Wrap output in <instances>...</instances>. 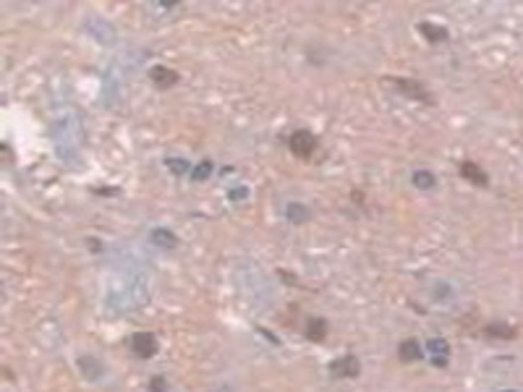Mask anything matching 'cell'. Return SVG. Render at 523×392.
Here are the masks:
<instances>
[{"label":"cell","instance_id":"obj_5","mask_svg":"<svg viewBox=\"0 0 523 392\" xmlns=\"http://www.w3.org/2000/svg\"><path fill=\"white\" fill-rule=\"evenodd\" d=\"M395 86H398V89H403L405 94L416 97V100H429V94L424 91V86H421V84H416V81H408V78H395Z\"/></svg>","mask_w":523,"mask_h":392},{"label":"cell","instance_id":"obj_3","mask_svg":"<svg viewBox=\"0 0 523 392\" xmlns=\"http://www.w3.org/2000/svg\"><path fill=\"white\" fill-rule=\"evenodd\" d=\"M332 374L335 376H356L359 374V361L353 356H343L332 363Z\"/></svg>","mask_w":523,"mask_h":392},{"label":"cell","instance_id":"obj_11","mask_svg":"<svg viewBox=\"0 0 523 392\" xmlns=\"http://www.w3.org/2000/svg\"><path fill=\"white\" fill-rule=\"evenodd\" d=\"M78 366H81V369H86V376H92V379H97V376H100V371H102V366H100L95 358H89V356L78 361Z\"/></svg>","mask_w":523,"mask_h":392},{"label":"cell","instance_id":"obj_2","mask_svg":"<svg viewBox=\"0 0 523 392\" xmlns=\"http://www.w3.org/2000/svg\"><path fill=\"white\" fill-rule=\"evenodd\" d=\"M314 147H317V139H314V134H309V131H296L291 136V149L298 157H309L314 152Z\"/></svg>","mask_w":523,"mask_h":392},{"label":"cell","instance_id":"obj_17","mask_svg":"<svg viewBox=\"0 0 523 392\" xmlns=\"http://www.w3.org/2000/svg\"><path fill=\"white\" fill-rule=\"evenodd\" d=\"M230 196H233V199H243V196H246V191H241V188H238V191H233Z\"/></svg>","mask_w":523,"mask_h":392},{"label":"cell","instance_id":"obj_1","mask_svg":"<svg viewBox=\"0 0 523 392\" xmlns=\"http://www.w3.org/2000/svg\"><path fill=\"white\" fill-rule=\"evenodd\" d=\"M131 350H134L139 358L154 356V353H157V340H154V335H149V332H136L134 337H131Z\"/></svg>","mask_w":523,"mask_h":392},{"label":"cell","instance_id":"obj_16","mask_svg":"<svg viewBox=\"0 0 523 392\" xmlns=\"http://www.w3.org/2000/svg\"><path fill=\"white\" fill-rule=\"evenodd\" d=\"M167 165L173 167V173H178V175H181V173H186V170H189V165H183V160H170Z\"/></svg>","mask_w":523,"mask_h":392},{"label":"cell","instance_id":"obj_9","mask_svg":"<svg viewBox=\"0 0 523 392\" xmlns=\"http://www.w3.org/2000/svg\"><path fill=\"white\" fill-rule=\"evenodd\" d=\"M285 215H288V220H291L293 225H298V222H306L309 220V209L304 204H291Z\"/></svg>","mask_w":523,"mask_h":392},{"label":"cell","instance_id":"obj_12","mask_svg":"<svg viewBox=\"0 0 523 392\" xmlns=\"http://www.w3.org/2000/svg\"><path fill=\"white\" fill-rule=\"evenodd\" d=\"M424 34H429V39L431 42H437V39H445V29H440V26H431V24H421L418 26Z\"/></svg>","mask_w":523,"mask_h":392},{"label":"cell","instance_id":"obj_15","mask_svg":"<svg viewBox=\"0 0 523 392\" xmlns=\"http://www.w3.org/2000/svg\"><path fill=\"white\" fill-rule=\"evenodd\" d=\"M149 387H152V392H167V384H165V379H162V376H154Z\"/></svg>","mask_w":523,"mask_h":392},{"label":"cell","instance_id":"obj_7","mask_svg":"<svg viewBox=\"0 0 523 392\" xmlns=\"http://www.w3.org/2000/svg\"><path fill=\"white\" fill-rule=\"evenodd\" d=\"M152 243L154 246H162V248H173V246H178V238L170 230L157 228V230H152Z\"/></svg>","mask_w":523,"mask_h":392},{"label":"cell","instance_id":"obj_8","mask_svg":"<svg viewBox=\"0 0 523 392\" xmlns=\"http://www.w3.org/2000/svg\"><path fill=\"white\" fill-rule=\"evenodd\" d=\"M461 175L468 178L471 183H476V186H484V183H487V175H484L474 162H463V165H461Z\"/></svg>","mask_w":523,"mask_h":392},{"label":"cell","instance_id":"obj_6","mask_svg":"<svg viewBox=\"0 0 523 392\" xmlns=\"http://www.w3.org/2000/svg\"><path fill=\"white\" fill-rule=\"evenodd\" d=\"M398 356L403 358V361H418V356H421V348H418V343L416 340H405V343H400V348H398Z\"/></svg>","mask_w":523,"mask_h":392},{"label":"cell","instance_id":"obj_13","mask_svg":"<svg viewBox=\"0 0 523 392\" xmlns=\"http://www.w3.org/2000/svg\"><path fill=\"white\" fill-rule=\"evenodd\" d=\"M413 183H416V186H421V188H431V183H434V175H431V173H424V170H421V173L413 175Z\"/></svg>","mask_w":523,"mask_h":392},{"label":"cell","instance_id":"obj_4","mask_svg":"<svg viewBox=\"0 0 523 392\" xmlns=\"http://www.w3.org/2000/svg\"><path fill=\"white\" fill-rule=\"evenodd\" d=\"M149 76H152V81H154L157 86H173V84L178 81V73L170 71V68H165V65H154Z\"/></svg>","mask_w":523,"mask_h":392},{"label":"cell","instance_id":"obj_14","mask_svg":"<svg viewBox=\"0 0 523 392\" xmlns=\"http://www.w3.org/2000/svg\"><path fill=\"white\" fill-rule=\"evenodd\" d=\"M209 173H212V165H209V162L204 160V162H202V165H199V167H196L194 173H191V178H194V180H204Z\"/></svg>","mask_w":523,"mask_h":392},{"label":"cell","instance_id":"obj_10","mask_svg":"<svg viewBox=\"0 0 523 392\" xmlns=\"http://www.w3.org/2000/svg\"><path fill=\"white\" fill-rule=\"evenodd\" d=\"M306 335H309L311 340H322V337L327 335V324H324V319H311V322L306 324Z\"/></svg>","mask_w":523,"mask_h":392}]
</instances>
